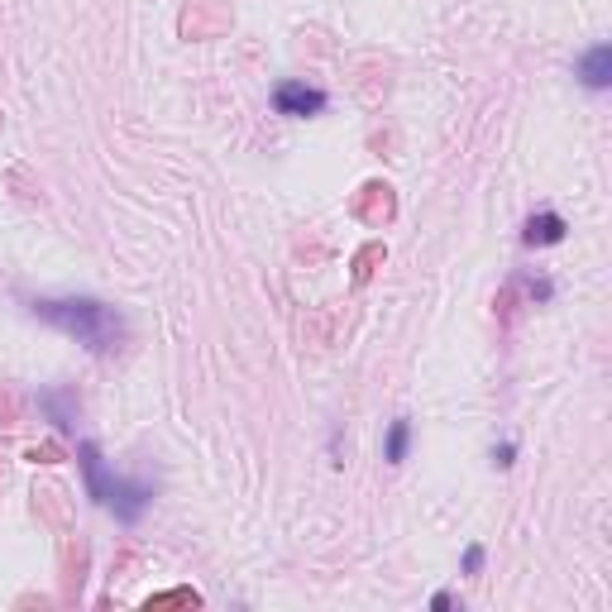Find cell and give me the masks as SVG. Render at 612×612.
<instances>
[{"mask_svg":"<svg viewBox=\"0 0 612 612\" xmlns=\"http://www.w3.org/2000/svg\"><path fill=\"white\" fill-rule=\"evenodd\" d=\"M34 311L53 321L58 330L67 335H77L87 350L96 354H115L120 350V340H125V321H120V311L106 302H96V297H63V302H34Z\"/></svg>","mask_w":612,"mask_h":612,"instance_id":"obj_1","label":"cell"},{"mask_svg":"<svg viewBox=\"0 0 612 612\" xmlns=\"http://www.w3.org/2000/svg\"><path fill=\"white\" fill-rule=\"evenodd\" d=\"M77 455H82V469H87L91 498H96L101 507H110L120 522H139V517H144V507L153 503V488H149V483L110 474L106 459H101V450H96L91 440H82V445H77Z\"/></svg>","mask_w":612,"mask_h":612,"instance_id":"obj_2","label":"cell"},{"mask_svg":"<svg viewBox=\"0 0 612 612\" xmlns=\"http://www.w3.org/2000/svg\"><path fill=\"white\" fill-rule=\"evenodd\" d=\"M273 106H278V115L306 120V115H321V110H326V91L306 87V82H283V87L273 91Z\"/></svg>","mask_w":612,"mask_h":612,"instance_id":"obj_3","label":"cell"},{"mask_svg":"<svg viewBox=\"0 0 612 612\" xmlns=\"http://www.w3.org/2000/svg\"><path fill=\"white\" fill-rule=\"evenodd\" d=\"M531 249H546V244H560L565 240V216L560 211H536L526 220V235H522Z\"/></svg>","mask_w":612,"mask_h":612,"instance_id":"obj_4","label":"cell"},{"mask_svg":"<svg viewBox=\"0 0 612 612\" xmlns=\"http://www.w3.org/2000/svg\"><path fill=\"white\" fill-rule=\"evenodd\" d=\"M579 77H584V87L589 91H608L612 87V48L598 44L584 53V63H579Z\"/></svg>","mask_w":612,"mask_h":612,"instance_id":"obj_5","label":"cell"},{"mask_svg":"<svg viewBox=\"0 0 612 612\" xmlns=\"http://www.w3.org/2000/svg\"><path fill=\"white\" fill-rule=\"evenodd\" d=\"M407 445H412V421H393V431H388V464H402Z\"/></svg>","mask_w":612,"mask_h":612,"instance_id":"obj_6","label":"cell"},{"mask_svg":"<svg viewBox=\"0 0 612 612\" xmlns=\"http://www.w3.org/2000/svg\"><path fill=\"white\" fill-rule=\"evenodd\" d=\"M483 569V546H469V555H464V574H479Z\"/></svg>","mask_w":612,"mask_h":612,"instance_id":"obj_7","label":"cell"},{"mask_svg":"<svg viewBox=\"0 0 612 612\" xmlns=\"http://www.w3.org/2000/svg\"><path fill=\"white\" fill-rule=\"evenodd\" d=\"M531 297H541V302H550V297H555V287H550V283H531Z\"/></svg>","mask_w":612,"mask_h":612,"instance_id":"obj_8","label":"cell"},{"mask_svg":"<svg viewBox=\"0 0 612 612\" xmlns=\"http://www.w3.org/2000/svg\"><path fill=\"white\" fill-rule=\"evenodd\" d=\"M512 455H517V450H512V445H498V450H493V459H498V464H503V469H507V464H512Z\"/></svg>","mask_w":612,"mask_h":612,"instance_id":"obj_9","label":"cell"}]
</instances>
